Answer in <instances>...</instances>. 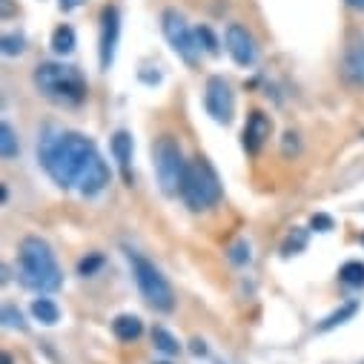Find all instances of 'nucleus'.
<instances>
[{
    "mask_svg": "<svg viewBox=\"0 0 364 364\" xmlns=\"http://www.w3.org/2000/svg\"><path fill=\"white\" fill-rule=\"evenodd\" d=\"M152 164H155V178L164 196H178L181 187H184V175L190 161H184V152H181L178 141L164 135L155 141L152 146Z\"/></svg>",
    "mask_w": 364,
    "mask_h": 364,
    "instance_id": "39448f33",
    "label": "nucleus"
},
{
    "mask_svg": "<svg viewBox=\"0 0 364 364\" xmlns=\"http://www.w3.org/2000/svg\"><path fill=\"white\" fill-rule=\"evenodd\" d=\"M344 4H347L350 9H358V12H364V0H344Z\"/></svg>",
    "mask_w": 364,
    "mask_h": 364,
    "instance_id": "7c9ffc66",
    "label": "nucleus"
},
{
    "mask_svg": "<svg viewBox=\"0 0 364 364\" xmlns=\"http://www.w3.org/2000/svg\"><path fill=\"white\" fill-rule=\"evenodd\" d=\"M204 107H207V112H210V118L215 124H230L232 121V115H235V95H232L230 83L221 75H213L207 80Z\"/></svg>",
    "mask_w": 364,
    "mask_h": 364,
    "instance_id": "6e6552de",
    "label": "nucleus"
},
{
    "mask_svg": "<svg viewBox=\"0 0 364 364\" xmlns=\"http://www.w3.org/2000/svg\"><path fill=\"white\" fill-rule=\"evenodd\" d=\"M98 267H101V255H92V258H83L77 264V272H80V276H92Z\"/></svg>",
    "mask_w": 364,
    "mask_h": 364,
    "instance_id": "a878e982",
    "label": "nucleus"
},
{
    "mask_svg": "<svg viewBox=\"0 0 364 364\" xmlns=\"http://www.w3.org/2000/svg\"><path fill=\"white\" fill-rule=\"evenodd\" d=\"M75 43H77V41H75V29H72V26L63 23V26H58V29L52 32V52H55V55H63V58L72 55V52H75Z\"/></svg>",
    "mask_w": 364,
    "mask_h": 364,
    "instance_id": "dca6fc26",
    "label": "nucleus"
},
{
    "mask_svg": "<svg viewBox=\"0 0 364 364\" xmlns=\"http://www.w3.org/2000/svg\"><path fill=\"white\" fill-rule=\"evenodd\" d=\"M86 0H58V6H60V12H75L77 6H83Z\"/></svg>",
    "mask_w": 364,
    "mask_h": 364,
    "instance_id": "c85d7f7f",
    "label": "nucleus"
},
{
    "mask_svg": "<svg viewBox=\"0 0 364 364\" xmlns=\"http://www.w3.org/2000/svg\"><path fill=\"white\" fill-rule=\"evenodd\" d=\"M230 261L232 264H247L250 261V244L247 241H235L230 250Z\"/></svg>",
    "mask_w": 364,
    "mask_h": 364,
    "instance_id": "b1692460",
    "label": "nucleus"
},
{
    "mask_svg": "<svg viewBox=\"0 0 364 364\" xmlns=\"http://www.w3.org/2000/svg\"><path fill=\"white\" fill-rule=\"evenodd\" d=\"M196 35H198V43H201V46H204L210 55H215V52H218V41H215V35H213L207 26H201Z\"/></svg>",
    "mask_w": 364,
    "mask_h": 364,
    "instance_id": "393cba45",
    "label": "nucleus"
},
{
    "mask_svg": "<svg viewBox=\"0 0 364 364\" xmlns=\"http://www.w3.org/2000/svg\"><path fill=\"white\" fill-rule=\"evenodd\" d=\"M129 261H132V272H135V282H138V290L141 296L161 313H169L175 307V296H172V287L169 282L164 279V272L144 255L138 252H129Z\"/></svg>",
    "mask_w": 364,
    "mask_h": 364,
    "instance_id": "423d86ee",
    "label": "nucleus"
},
{
    "mask_svg": "<svg viewBox=\"0 0 364 364\" xmlns=\"http://www.w3.org/2000/svg\"><path fill=\"white\" fill-rule=\"evenodd\" d=\"M112 333L121 338V341H135L141 333H144V324L138 316H118L112 321Z\"/></svg>",
    "mask_w": 364,
    "mask_h": 364,
    "instance_id": "2eb2a0df",
    "label": "nucleus"
},
{
    "mask_svg": "<svg viewBox=\"0 0 364 364\" xmlns=\"http://www.w3.org/2000/svg\"><path fill=\"white\" fill-rule=\"evenodd\" d=\"M18 152H21L18 135H15V129L4 121V124H0V155H4V161H9V158H18Z\"/></svg>",
    "mask_w": 364,
    "mask_h": 364,
    "instance_id": "6ab92c4d",
    "label": "nucleus"
},
{
    "mask_svg": "<svg viewBox=\"0 0 364 364\" xmlns=\"http://www.w3.org/2000/svg\"><path fill=\"white\" fill-rule=\"evenodd\" d=\"M181 198L193 213H204L221 201V181L207 158H196L187 166L184 187H181Z\"/></svg>",
    "mask_w": 364,
    "mask_h": 364,
    "instance_id": "20e7f679",
    "label": "nucleus"
},
{
    "mask_svg": "<svg viewBox=\"0 0 364 364\" xmlns=\"http://www.w3.org/2000/svg\"><path fill=\"white\" fill-rule=\"evenodd\" d=\"M355 313H358V301H347V304H341L336 313H330V316H327V318L318 324V330H321V333H327V330H333V327L344 324L347 318H353Z\"/></svg>",
    "mask_w": 364,
    "mask_h": 364,
    "instance_id": "a211bd4d",
    "label": "nucleus"
},
{
    "mask_svg": "<svg viewBox=\"0 0 364 364\" xmlns=\"http://www.w3.org/2000/svg\"><path fill=\"white\" fill-rule=\"evenodd\" d=\"M224 43H227V52L230 58L238 63V66H252L258 60V46H255V38L241 26V23H230L227 26V35H224Z\"/></svg>",
    "mask_w": 364,
    "mask_h": 364,
    "instance_id": "9d476101",
    "label": "nucleus"
},
{
    "mask_svg": "<svg viewBox=\"0 0 364 364\" xmlns=\"http://www.w3.org/2000/svg\"><path fill=\"white\" fill-rule=\"evenodd\" d=\"M35 86L43 98L66 107H75L86 98V80L80 69L66 63H41L35 69Z\"/></svg>",
    "mask_w": 364,
    "mask_h": 364,
    "instance_id": "7ed1b4c3",
    "label": "nucleus"
},
{
    "mask_svg": "<svg viewBox=\"0 0 364 364\" xmlns=\"http://www.w3.org/2000/svg\"><path fill=\"white\" fill-rule=\"evenodd\" d=\"M193 353H196V355H204V353H207V344L196 338V341H193Z\"/></svg>",
    "mask_w": 364,
    "mask_h": 364,
    "instance_id": "c756f323",
    "label": "nucleus"
},
{
    "mask_svg": "<svg viewBox=\"0 0 364 364\" xmlns=\"http://www.w3.org/2000/svg\"><path fill=\"white\" fill-rule=\"evenodd\" d=\"M269 129H272V124H269V118L264 115V112H252L250 115V121H247V127H244V149L250 152V155H255L261 146H264V141L269 138Z\"/></svg>",
    "mask_w": 364,
    "mask_h": 364,
    "instance_id": "f8f14e48",
    "label": "nucleus"
},
{
    "mask_svg": "<svg viewBox=\"0 0 364 364\" xmlns=\"http://www.w3.org/2000/svg\"><path fill=\"white\" fill-rule=\"evenodd\" d=\"M18 258H21V282L29 290L52 293L63 284V272L58 267V258L43 238H38V235L23 238Z\"/></svg>",
    "mask_w": 364,
    "mask_h": 364,
    "instance_id": "f03ea898",
    "label": "nucleus"
},
{
    "mask_svg": "<svg viewBox=\"0 0 364 364\" xmlns=\"http://www.w3.org/2000/svg\"><path fill=\"white\" fill-rule=\"evenodd\" d=\"M107 184H109V166L104 164L101 155H95L92 161L86 164V169L80 172V178H77V190H80V196L92 198V196L104 193Z\"/></svg>",
    "mask_w": 364,
    "mask_h": 364,
    "instance_id": "9b49d317",
    "label": "nucleus"
},
{
    "mask_svg": "<svg viewBox=\"0 0 364 364\" xmlns=\"http://www.w3.org/2000/svg\"><path fill=\"white\" fill-rule=\"evenodd\" d=\"M313 230H318V232H330L333 230V218L330 215H313Z\"/></svg>",
    "mask_w": 364,
    "mask_h": 364,
    "instance_id": "cd10ccee",
    "label": "nucleus"
},
{
    "mask_svg": "<svg viewBox=\"0 0 364 364\" xmlns=\"http://www.w3.org/2000/svg\"><path fill=\"white\" fill-rule=\"evenodd\" d=\"M341 282L344 284H350V287H361L364 284V264L361 261H347L344 267H341Z\"/></svg>",
    "mask_w": 364,
    "mask_h": 364,
    "instance_id": "412c9836",
    "label": "nucleus"
},
{
    "mask_svg": "<svg viewBox=\"0 0 364 364\" xmlns=\"http://www.w3.org/2000/svg\"><path fill=\"white\" fill-rule=\"evenodd\" d=\"M26 49V38L23 35H4V55H21Z\"/></svg>",
    "mask_w": 364,
    "mask_h": 364,
    "instance_id": "4be33fe9",
    "label": "nucleus"
},
{
    "mask_svg": "<svg viewBox=\"0 0 364 364\" xmlns=\"http://www.w3.org/2000/svg\"><path fill=\"white\" fill-rule=\"evenodd\" d=\"M4 324H6V327H18V330H26V321H23L21 310H18V307H12V304H6V307H4Z\"/></svg>",
    "mask_w": 364,
    "mask_h": 364,
    "instance_id": "5701e85b",
    "label": "nucleus"
},
{
    "mask_svg": "<svg viewBox=\"0 0 364 364\" xmlns=\"http://www.w3.org/2000/svg\"><path fill=\"white\" fill-rule=\"evenodd\" d=\"M112 155H115L124 178L132 181V175H129V166H132V135L127 129H121V132L112 135Z\"/></svg>",
    "mask_w": 364,
    "mask_h": 364,
    "instance_id": "4468645a",
    "label": "nucleus"
},
{
    "mask_svg": "<svg viewBox=\"0 0 364 364\" xmlns=\"http://www.w3.org/2000/svg\"><path fill=\"white\" fill-rule=\"evenodd\" d=\"M118 41H121V12H118V6H107L101 15V46H98V58H101L104 72H109V66L115 63Z\"/></svg>",
    "mask_w": 364,
    "mask_h": 364,
    "instance_id": "1a4fd4ad",
    "label": "nucleus"
},
{
    "mask_svg": "<svg viewBox=\"0 0 364 364\" xmlns=\"http://www.w3.org/2000/svg\"><path fill=\"white\" fill-rule=\"evenodd\" d=\"M32 316L41 321V324H58V318H60V310H58V304L52 301V299H35L32 301Z\"/></svg>",
    "mask_w": 364,
    "mask_h": 364,
    "instance_id": "f3484780",
    "label": "nucleus"
},
{
    "mask_svg": "<svg viewBox=\"0 0 364 364\" xmlns=\"http://www.w3.org/2000/svg\"><path fill=\"white\" fill-rule=\"evenodd\" d=\"M98 155L95 141L77 135V132H60V129H46L38 144V158L49 178L58 187L69 190L77 187V178L86 169V164Z\"/></svg>",
    "mask_w": 364,
    "mask_h": 364,
    "instance_id": "f257e3e1",
    "label": "nucleus"
},
{
    "mask_svg": "<svg viewBox=\"0 0 364 364\" xmlns=\"http://www.w3.org/2000/svg\"><path fill=\"white\" fill-rule=\"evenodd\" d=\"M161 29H164V38L169 41L172 52H175L181 60L190 63V66L198 63V58H201V43H198V35H196V32L190 29V23L184 21V15L175 12V9H164V15H161Z\"/></svg>",
    "mask_w": 364,
    "mask_h": 364,
    "instance_id": "0eeeda50",
    "label": "nucleus"
},
{
    "mask_svg": "<svg viewBox=\"0 0 364 364\" xmlns=\"http://www.w3.org/2000/svg\"><path fill=\"white\" fill-rule=\"evenodd\" d=\"M9 12H12V0H4V18H9Z\"/></svg>",
    "mask_w": 364,
    "mask_h": 364,
    "instance_id": "2f4dec72",
    "label": "nucleus"
},
{
    "mask_svg": "<svg viewBox=\"0 0 364 364\" xmlns=\"http://www.w3.org/2000/svg\"><path fill=\"white\" fill-rule=\"evenodd\" d=\"M152 344H155V350H161L164 355H175V353L181 350L178 338H175L169 330H164V327H155V330H152Z\"/></svg>",
    "mask_w": 364,
    "mask_h": 364,
    "instance_id": "aec40b11",
    "label": "nucleus"
},
{
    "mask_svg": "<svg viewBox=\"0 0 364 364\" xmlns=\"http://www.w3.org/2000/svg\"><path fill=\"white\" fill-rule=\"evenodd\" d=\"M341 75L353 86H364V41L353 43L341 60Z\"/></svg>",
    "mask_w": 364,
    "mask_h": 364,
    "instance_id": "ddd939ff",
    "label": "nucleus"
},
{
    "mask_svg": "<svg viewBox=\"0 0 364 364\" xmlns=\"http://www.w3.org/2000/svg\"><path fill=\"white\" fill-rule=\"evenodd\" d=\"M304 244H307V235H304V230H296V238L290 235V241H287L284 252L290 255V252H296V250H304Z\"/></svg>",
    "mask_w": 364,
    "mask_h": 364,
    "instance_id": "bb28decb",
    "label": "nucleus"
}]
</instances>
